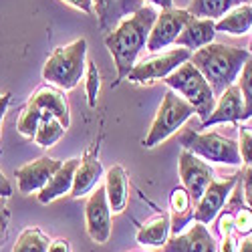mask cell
Returning a JSON list of instances; mask_svg holds the SVG:
<instances>
[{"label": "cell", "mask_w": 252, "mask_h": 252, "mask_svg": "<svg viewBox=\"0 0 252 252\" xmlns=\"http://www.w3.org/2000/svg\"><path fill=\"white\" fill-rule=\"evenodd\" d=\"M156 18H158V10L152 4H143L133 14L121 18L117 27L105 36V45H107L117 69L115 85H119L127 77V73L137 63L141 51H145Z\"/></svg>", "instance_id": "1"}, {"label": "cell", "mask_w": 252, "mask_h": 252, "mask_svg": "<svg viewBox=\"0 0 252 252\" xmlns=\"http://www.w3.org/2000/svg\"><path fill=\"white\" fill-rule=\"evenodd\" d=\"M248 57H250V51L246 49L210 43L194 51L190 57V63L204 75V79L212 87L214 95L218 97L230 85H234V81L238 79Z\"/></svg>", "instance_id": "2"}, {"label": "cell", "mask_w": 252, "mask_h": 252, "mask_svg": "<svg viewBox=\"0 0 252 252\" xmlns=\"http://www.w3.org/2000/svg\"><path fill=\"white\" fill-rule=\"evenodd\" d=\"M87 69V40L77 38L65 47H57L43 67V79L49 85L71 91L85 77Z\"/></svg>", "instance_id": "3"}, {"label": "cell", "mask_w": 252, "mask_h": 252, "mask_svg": "<svg viewBox=\"0 0 252 252\" xmlns=\"http://www.w3.org/2000/svg\"><path fill=\"white\" fill-rule=\"evenodd\" d=\"M163 83L190 103L196 111V115L202 121L212 113L214 105H216V95H214L212 87H210V83L204 79V75L190 61H186L172 75H167L163 79Z\"/></svg>", "instance_id": "4"}, {"label": "cell", "mask_w": 252, "mask_h": 252, "mask_svg": "<svg viewBox=\"0 0 252 252\" xmlns=\"http://www.w3.org/2000/svg\"><path fill=\"white\" fill-rule=\"evenodd\" d=\"M194 107L188 103L184 97H180L176 91L167 89L161 105L154 117V123L143 139V148L145 150H152L156 145H159L161 141H165L167 137H172L182 125L194 115Z\"/></svg>", "instance_id": "5"}, {"label": "cell", "mask_w": 252, "mask_h": 252, "mask_svg": "<svg viewBox=\"0 0 252 252\" xmlns=\"http://www.w3.org/2000/svg\"><path fill=\"white\" fill-rule=\"evenodd\" d=\"M180 145L184 150L196 154L204 161L222 163V165H240L238 143L230 137H224L216 131H192L186 129L180 135Z\"/></svg>", "instance_id": "6"}, {"label": "cell", "mask_w": 252, "mask_h": 252, "mask_svg": "<svg viewBox=\"0 0 252 252\" xmlns=\"http://www.w3.org/2000/svg\"><path fill=\"white\" fill-rule=\"evenodd\" d=\"M190 57H192V51H188L184 47L154 53L152 57L135 63L133 69L127 73L125 79H129L131 83H137V85H145V83H154L158 79H165L180 65H184L186 61H190Z\"/></svg>", "instance_id": "7"}, {"label": "cell", "mask_w": 252, "mask_h": 252, "mask_svg": "<svg viewBox=\"0 0 252 252\" xmlns=\"http://www.w3.org/2000/svg\"><path fill=\"white\" fill-rule=\"evenodd\" d=\"M240 180V174L228 176L226 180H214L206 188V192L202 194V198L196 202V208L192 212V222H202V224H210L214 222L216 216L220 214V210L226 206L228 198L232 196V192L236 190V184Z\"/></svg>", "instance_id": "8"}, {"label": "cell", "mask_w": 252, "mask_h": 252, "mask_svg": "<svg viewBox=\"0 0 252 252\" xmlns=\"http://www.w3.org/2000/svg\"><path fill=\"white\" fill-rule=\"evenodd\" d=\"M178 170H180L182 186L188 190L192 202L196 204L202 198V194L206 192V188L214 182V170L210 167V163H206L202 158H198L196 154L188 152V150L180 152Z\"/></svg>", "instance_id": "9"}, {"label": "cell", "mask_w": 252, "mask_h": 252, "mask_svg": "<svg viewBox=\"0 0 252 252\" xmlns=\"http://www.w3.org/2000/svg\"><path fill=\"white\" fill-rule=\"evenodd\" d=\"M192 14L188 10L182 8H163L158 12V18L152 27L150 38H148V45H145V51L150 53H159L163 49H167L170 45L176 43L178 34L182 32L184 25L188 23V18Z\"/></svg>", "instance_id": "10"}, {"label": "cell", "mask_w": 252, "mask_h": 252, "mask_svg": "<svg viewBox=\"0 0 252 252\" xmlns=\"http://www.w3.org/2000/svg\"><path fill=\"white\" fill-rule=\"evenodd\" d=\"M85 230L97 244H105L111 236V208L105 186H97L85 204Z\"/></svg>", "instance_id": "11"}, {"label": "cell", "mask_w": 252, "mask_h": 252, "mask_svg": "<svg viewBox=\"0 0 252 252\" xmlns=\"http://www.w3.org/2000/svg\"><path fill=\"white\" fill-rule=\"evenodd\" d=\"M63 165L61 159L43 156L34 161L25 163L23 167H18L14 172L16 180H18V192L20 194H34L40 192L47 186V182L51 180V176Z\"/></svg>", "instance_id": "12"}, {"label": "cell", "mask_w": 252, "mask_h": 252, "mask_svg": "<svg viewBox=\"0 0 252 252\" xmlns=\"http://www.w3.org/2000/svg\"><path fill=\"white\" fill-rule=\"evenodd\" d=\"M163 252H218L216 240L202 222H190L188 230H182L174 238H167Z\"/></svg>", "instance_id": "13"}, {"label": "cell", "mask_w": 252, "mask_h": 252, "mask_svg": "<svg viewBox=\"0 0 252 252\" xmlns=\"http://www.w3.org/2000/svg\"><path fill=\"white\" fill-rule=\"evenodd\" d=\"M244 113V103L238 85H230L226 91H222L216 97V105L212 113H210L202 121V129H208L210 125H218V123H236L242 121Z\"/></svg>", "instance_id": "14"}, {"label": "cell", "mask_w": 252, "mask_h": 252, "mask_svg": "<svg viewBox=\"0 0 252 252\" xmlns=\"http://www.w3.org/2000/svg\"><path fill=\"white\" fill-rule=\"evenodd\" d=\"M101 178H103V165L97 158V150H89L85 156H83V159H79L75 180H73V188H71L69 196L79 200L83 196L91 194L99 186Z\"/></svg>", "instance_id": "15"}, {"label": "cell", "mask_w": 252, "mask_h": 252, "mask_svg": "<svg viewBox=\"0 0 252 252\" xmlns=\"http://www.w3.org/2000/svg\"><path fill=\"white\" fill-rule=\"evenodd\" d=\"M216 20L212 18H198V16H190L188 23L184 25L182 32L176 38V47H184L188 51H198L210 43H214V36H216V27H214Z\"/></svg>", "instance_id": "16"}, {"label": "cell", "mask_w": 252, "mask_h": 252, "mask_svg": "<svg viewBox=\"0 0 252 252\" xmlns=\"http://www.w3.org/2000/svg\"><path fill=\"white\" fill-rule=\"evenodd\" d=\"M29 103H32L34 107H38L40 111H49L53 113L63 125L65 129L71 125V113H69V103L65 97V91H61L53 85H40L29 99Z\"/></svg>", "instance_id": "17"}, {"label": "cell", "mask_w": 252, "mask_h": 252, "mask_svg": "<svg viewBox=\"0 0 252 252\" xmlns=\"http://www.w3.org/2000/svg\"><path fill=\"white\" fill-rule=\"evenodd\" d=\"M95 16L103 32H111L121 18L143 6V0H93Z\"/></svg>", "instance_id": "18"}, {"label": "cell", "mask_w": 252, "mask_h": 252, "mask_svg": "<svg viewBox=\"0 0 252 252\" xmlns=\"http://www.w3.org/2000/svg\"><path fill=\"white\" fill-rule=\"evenodd\" d=\"M77 165H79V158H71L67 161H63V165L51 176V180L47 182V186L36 194L38 202L40 204H49V202H55L61 196L71 194Z\"/></svg>", "instance_id": "19"}, {"label": "cell", "mask_w": 252, "mask_h": 252, "mask_svg": "<svg viewBox=\"0 0 252 252\" xmlns=\"http://www.w3.org/2000/svg\"><path fill=\"white\" fill-rule=\"evenodd\" d=\"M105 194H107L111 212L113 214L123 212L129 198V182H127V174H125L121 165H113L105 174Z\"/></svg>", "instance_id": "20"}, {"label": "cell", "mask_w": 252, "mask_h": 252, "mask_svg": "<svg viewBox=\"0 0 252 252\" xmlns=\"http://www.w3.org/2000/svg\"><path fill=\"white\" fill-rule=\"evenodd\" d=\"M172 232V222L167 212H159L152 216L139 230H137V242L141 246H150V248H161Z\"/></svg>", "instance_id": "21"}, {"label": "cell", "mask_w": 252, "mask_h": 252, "mask_svg": "<svg viewBox=\"0 0 252 252\" xmlns=\"http://www.w3.org/2000/svg\"><path fill=\"white\" fill-rule=\"evenodd\" d=\"M216 32H226V34H246L252 31V4L242 2L234 8H230L224 16H220L216 23Z\"/></svg>", "instance_id": "22"}, {"label": "cell", "mask_w": 252, "mask_h": 252, "mask_svg": "<svg viewBox=\"0 0 252 252\" xmlns=\"http://www.w3.org/2000/svg\"><path fill=\"white\" fill-rule=\"evenodd\" d=\"M242 2H246V0H190V6H188L186 10L192 16H198V18L218 20L230 8H234Z\"/></svg>", "instance_id": "23"}, {"label": "cell", "mask_w": 252, "mask_h": 252, "mask_svg": "<svg viewBox=\"0 0 252 252\" xmlns=\"http://www.w3.org/2000/svg\"><path fill=\"white\" fill-rule=\"evenodd\" d=\"M65 125H63L53 113L49 111H43V117H40V123L36 127V133H34V143L40 145V148H53V145L65 135Z\"/></svg>", "instance_id": "24"}, {"label": "cell", "mask_w": 252, "mask_h": 252, "mask_svg": "<svg viewBox=\"0 0 252 252\" xmlns=\"http://www.w3.org/2000/svg\"><path fill=\"white\" fill-rule=\"evenodd\" d=\"M49 236L38 228H27L20 232L12 252H47L49 250Z\"/></svg>", "instance_id": "25"}, {"label": "cell", "mask_w": 252, "mask_h": 252, "mask_svg": "<svg viewBox=\"0 0 252 252\" xmlns=\"http://www.w3.org/2000/svg\"><path fill=\"white\" fill-rule=\"evenodd\" d=\"M40 117H43V111L27 101L23 111H20V117H18V123H16V131L27 139H32L34 133H36L38 123H40Z\"/></svg>", "instance_id": "26"}, {"label": "cell", "mask_w": 252, "mask_h": 252, "mask_svg": "<svg viewBox=\"0 0 252 252\" xmlns=\"http://www.w3.org/2000/svg\"><path fill=\"white\" fill-rule=\"evenodd\" d=\"M240 81H238V89L242 95V103H244V113H242V121L252 117V53L246 59L244 67L240 71Z\"/></svg>", "instance_id": "27"}, {"label": "cell", "mask_w": 252, "mask_h": 252, "mask_svg": "<svg viewBox=\"0 0 252 252\" xmlns=\"http://www.w3.org/2000/svg\"><path fill=\"white\" fill-rule=\"evenodd\" d=\"M99 89H101V75L97 71V65H95L93 61H87V69H85V91H87V103H89V107H95V105H97Z\"/></svg>", "instance_id": "28"}, {"label": "cell", "mask_w": 252, "mask_h": 252, "mask_svg": "<svg viewBox=\"0 0 252 252\" xmlns=\"http://www.w3.org/2000/svg\"><path fill=\"white\" fill-rule=\"evenodd\" d=\"M234 234L242 238L252 234V210L244 204H240L234 212Z\"/></svg>", "instance_id": "29"}, {"label": "cell", "mask_w": 252, "mask_h": 252, "mask_svg": "<svg viewBox=\"0 0 252 252\" xmlns=\"http://www.w3.org/2000/svg\"><path fill=\"white\" fill-rule=\"evenodd\" d=\"M238 152L244 165H252V127L240 125L238 127Z\"/></svg>", "instance_id": "30"}, {"label": "cell", "mask_w": 252, "mask_h": 252, "mask_svg": "<svg viewBox=\"0 0 252 252\" xmlns=\"http://www.w3.org/2000/svg\"><path fill=\"white\" fill-rule=\"evenodd\" d=\"M240 188L246 206L252 210V165H244V170L240 172Z\"/></svg>", "instance_id": "31"}, {"label": "cell", "mask_w": 252, "mask_h": 252, "mask_svg": "<svg viewBox=\"0 0 252 252\" xmlns=\"http://www.w3.org/2000/svg\"><path fill=\"white\" fill-rule=\"evenodd\" d=\"M8 226H10V210L6 206V200L0 198V248H2L6 242Z\"/></svg>", "instance_id": "32"}, {"label": "cell", "mask_w": 252, "mask_h": 252, "mask_svg": "<svg viewBox=\"0 0 252 252\" xmlns=\"http://www.w3.org/2000/svg\"><path fill=\"white\" fill-rule=\"evenodd\" d=\"M218 252H238V238L234 234L220 236V242L216 244Z\"/></svg>", "instance_id": "33"}, {"label": "cell", "mask_w": 252, "mask_h": 252, "mask_svg": "<svg viewBox=\"0 0 252 252\" xmlns=\"http://www.w3.org/2000/svg\"><path fill=\"white\" fill-rule=\"evenodd\" d=\"M67 4H71L73 8L81 10V12H85L89 16H95V2L93 0H65Z\"/></svg>", "instance_id": "34"}, {"label": "cell", "mask_w": 252, "mask_h": 252, "mask_svg": "<svg viewBox=\"0 0 252 252\" xmlns=\"http://www.w3.org/2000/svg\"><path fill=\"white\" fill-rule=\"evenodd\" d=\"M12 196V184L8 182V178L0 172V198H4V200H8Z\"/></svg>", "instance_id": "35"}, {"label": "cell", "mask_w": 252, "mask_h": 252, "mask_svg": "<svg viewBox=\"0 0 252 252\" xmlns=\"http://www.w3.org/2000/svg\"><path fill=\"white\" fill-rule=\"evenodd\" d=\"M47 252H71V244L65 238H59V240H53L49 244V250Z\"/></svg>", "instance_id": "36"}, {"label": "cell", "mask_w": 252, "mask_h": 252, "mask_svg": "<svg viewBox=\"0 0 252 252\" xmlns=\"http://www.w3.org/2000/svg\"><path fill=\"white\" fill-rule=\"evenodd\" d=\"M8 105H10V93L0 95V129H2V119L8 111Z\"/></svg>", "instance_id": "37"}, {"label": "cell", "mask_w": 252, "mask_h": 252, "mask_svg": "<svg viewBox=\"0 0 252 252\" xmlns=\"http://www.w3.org/2000/svg\"><path fill=\"white\" fill-rule=\"evenodd\" d=\"M143 2H150L152 6H158V8H172L174 6V0H143Z\"/></svg>", "instance_id": "38"}, {"label": "cell", "mask_w": 252, "mask_h": 252, "mask_svg": "<svg viewBox=\"0 0 252 252\" xmlns=\"http://www.w3.org/2000/svg\"><path fill=\"white\" fill-rule=\"evenodd\" d=\"M238 252H252V234L244 236L242 242H238Z\"/></svg>", "instance_id": "39"}, {"label": "cell", "mask_w": 252, "mask_h": 252, "mask_svg": "<svg viewBox=\"0 0 252 252\" xmlns=\"http://www.w3.org/2000/svg\"><path fill=\"white\" fill-rule=\"evenodd\" d=\"M246 2H248V4H252V0H246Z\"/></svg>", "instance_id": "40"}, {"label": "cell", "mask_w": 252, "mask_h": 252, "mask_svg": "<svg viewBox=\"0 0 252 252\" xmlns=\"http://www.w3.org/2000/svg\"><path fill=\"white\" fill-rule=\"evenodd\" d=\"M250 49H252V45H250Z\"/></svg>", "instance_id": "41"}]
</instances>
